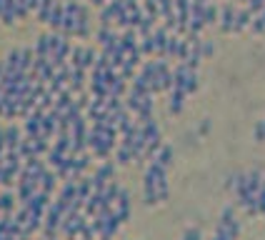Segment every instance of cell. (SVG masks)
Masks as SVG:
<instances>
[{"instance_id":"obj_1","label":"cell","mask_w":265,"mask_h":240,"mask_svg":"<svg viewBox=\"0 0 265 240\" xmlns=\"http://www.w3.org/2000/svg\"><path fill=\"white\" fill-rule=\"evenodd\" d=\"M13 205H15V198H13V193H3V195H0V213H3V215H10Z\"/></svg>"},{"instance_id":"obj_2","label":"cell","mask_w":265,"mask_h":240,"mask_svg":"<svg viewBox=\"0 0 265 240\" xmlns=\"http://www.w3.org/2000/svg\"><path fill=\"white\" fill-rule=\"evenodd\" d=\"M183 240H200V230H198V228H190V230H185Z\"/></svg>"}]
</instances>
